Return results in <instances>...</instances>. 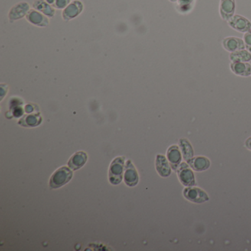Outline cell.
<instances>
[{
  "mask_svg": "<svg viewBox=\"0 0 251 251\" xmlns=\"http://www.w3.org/2000/svg\"><path fill=\"white\" fill-rule=\"evenodd\" d=\"M125 157H117L115 158L109 167V178L111 184L117 185L120 184L123 178L125 170Z\"/></svg>",
  "mask_w": 251,
  "mask_h": 251,
  "instance_id": "obj_1",
  "label": "cell"
},
{
  "mask_svg": "<svg viewBox=\"0 0 251 251\" xmlns=\"http://www.w3.org/2000/svg\"><path fill=\"white\" fill-rule=\"evenodd\" d=\"M73 177V172L68 167H62L56 170L50 180V187L51 189H58L67 184Z\"/></svg>",
  "mask_w": 251,
  "mask_h": 251,
  "instance_id": "obj_2",
  "label": "cell"
},
{
  "mask_svg": "<svg viewBox=\"0 0 251 251\" xmlns=\"http://www.w3.org/2000/svg\"><path fill=\"white\" fill-rule=\"evenodd\" d=\"M184 196L189 201L194 203H203L209 200L206 192L198 187H188L184 190Z\"/></svg>",
  "mask_w": 251,
  "mask_h": 251,
  "instance_id": "obj_3",
  "label": "cell"
},
{
  "mask_svg": "<svg viewBox=\"0 0 251 251\" xmlns=\"http://www.w3.org/2000/svg\"><path fill=\"white\" fill-rule=\"evenodd\" d=\"M177 174L181 184L185 187H193L195 184L194 174L185 163L177 167Z\"/></svg>",
  "mask_w": 251,
  "mask_h": 251,
  "instance_id": "obj_4",
  "label": "cell"
},
{
  "mask_svg": "<svg viewBox=\"0 0 251 251\" xmlns=\"http://www.w3.org/2000/svg\"><path fill=\"white\" fill-rule=\"evenodd\" d=\"M228 23L231 27L241 33H248L251 30V21L242 16L233 15Z\"/></svg>",
  "mask_w": 251,
  "mask_h": 251,
  "instance_id": "obj_5",
  "label": "cell"
},
{
  "mask_svg": "<svg viewBox=\"0 0 251 251\" xmlns=\"http://www.w3.org/2000/svg\"><path fill=\"white\" fill-rule=\"evenodd\" d=\"M236 9L235 0H220V14L223 20L229 21L234 15Z\"/></svg>",
  "mask_w": 251,
  "mask_h": 251,
  "instance_id": "obj_6",
  "label": "cell"
},
{
  "mask_svg": "<svg viewBox=\"0 0 251 251\" xmlns=\"http://www.w3.org/2000/svg\"><path fill=\"white\" fill-rule=\"evenodd\" d=\"M124 180L128 187H134L137 185L138 181V174L131 161H127L124 174Z\"/></svg>",
  "mask_w": 251,
  "mask_h": 251,
  "instance_id": "obj_7",
  "label": "cell"
},
{
  "mask_svg": "<svg viewBox=\"0 0 251 251\" xmlns=\"http://www.w3.org/2000/svg\"><path fill=\"white\" fill-rule=\"evenodd\" d=\"M83 9V4L80 1H73L71 2L63 11V18L66 20L72 19L77 17Z\"/></svg>",
  "mask_w": 251,
  "mask_h": 251,
  "instance_id": "obj_8",
  "label": "cell"
},
{
  "mask_svg": "<svg viewBox=\"0 0 251 251\" xmlns=\"http://www.w3.org/2000/svg\"><path fill=\"white\" fill-rule=\"evenodd\" d=\"M223 47L225 50L230 53L244 50L245 47V43L241 39L236 37H228L223 40Z\"/></svg>",
  "mask_w": 251,
  "mask_h": 251,
  "instance_id": "obj_9",
  "label": "cell"
},
{
  "mask_svg": "<svg viewBox=\"0 0 251 251\" xmlns=\"http://www.w3.org/2000/svg\"><path fill=\"white\" fill-rule=\"evenodd\" d=\"M167 158L173 170H176L181 161V153L178 147L173 145L167 151Z\"/></svg>",
  "mask_w": 251,
  "mask_h": 251,
  "instance_id": "obj_10",
  "label": "cell"
},
{
  "mask_svg": "<svg viewBox=\"0 0 251 251\" xmlns=\"http://www.w3.org/2000/svg\"><path fill=\"white\" fill-rule=\"evenodd\" d=\"M231 69L236 76L248 77L251 76V66L245 62H235L230 65Z\"/></svg>",
  "mask_w": 251,
  "mask_h": 251,
  "instance_id": "obj_11",
  "label": "cell"
},
{
  "mask_svg": "<svg viewBox=\"0 0 251 251\" xmlns=\"http://www.w3.org/2000/svg\"><path fill=\"white\" fill-rule=\"evenodd\" d=\"M155 165H156L157 171L161 177H167L171 174L170 164L164 155H157Z\"/></svg>",
  "mask_w": 251,
  "mask_h": 251,
  "instance_id": "obj_12",
  "label": "cell"
},
{
  "mask_svg": "<svg viewBox=\"0 0 251 251\" xmlns=\"http://www.w3.org/2000/svg\"><path fill=\"white\" fill-rule=\"evenodd\" d=\"M87 161V155L86 153L77 152L71 157L68 162V165L73 170H77L83 167Z\"/></svg>",
  "mask_w": 251,
  "mask_h": 251,
  "instance_id": "obj_13",
  "label": "cell"
},
{
  "mask_svg": "<svg viewBox=\"0 0 251 251\" xmlns=\"http://www.w3.org/2000/svg\"><path fill=\"white\" fill-rule=\"evenodd\" d=\"M29 5L27 2H21L12 8L9 13L10 19L17 20L24 17L26 14H28Z\"/></svg>",
  "mask_w": 251,
  "mask_h": 251,
  "instance_id": "obj_14",
  "label": "cell"
},
{
  "mask_svg": "<svg viewBox=\"0 0 251 251\" xmlns=\"http://www.w3.org/2000/svg\"><path fill=\"white\" fill-rule=\"evenodd\" d=\"M187 163L190 164L193 170L197 172L205 171L210 167V161L204 156L192 158Z\"/></svg>",
  "mask_w": 251,
  "mask_h": 251,
  "instance_id": "obj_15",
  "label": "cell"
},
{
  "mask_svg": "<svg viewBox=\"0 0 251 251\" xmlns=\"http://www.w3.org/2000/svg\"><path fill=\"white\" fill-rule=\"evenodd\" d=\"M27 19L32 24L39 26H46L48 24V19L38 11L32 10L27 14Z\"/></svg>",
  "mask_w": 251,
  "mask_h": 251,
  "instance_id": "obj_16",
  "label": "cell"
},
{
  "mask_svg": "<svg viewBox=\"0 0 251 251\" xmlns=\"http://www.w3.org/2000/svg\"><path fill=\"white\" fill-rule=\"evenodd\" d=\"M179 145H180L181 151H182L183 157L188 162L194 155V151H193L191 144L188 140L182 138L179 141Z\"/></svg>",
  "mask_w": 251,
  "mask_h": 251,
  "instance_id": "obj_17",
  "label": "cell"
},
{
  "mask_svg": "<svg viewBox=\"0 0 251 251\" xmlns=\"http://www.w3.org/2000/svg\"><path fill=\"white\" fill-rule=\"evenodd\" d=\"M33 7L38 11H41L45 15L50 17H54L55 10L50 6V4L44 2L43 0H38L33 4Z\"/></svg>",
  "mask_w": 251,
  "mask_h": 251,
  "instance_id": "obj_18",
  "label": "cell"
},
{
  "mask_svg": "<svg viewBox=\"0 0 251 251\" xmlns=\"http://www.w3.org/2000/svg\"><path fill=\"white\" fill-rule=\"evenodd\" d=\"M230 60L232 63L249 61L251 60V53L244 50L234 52L230 55Z\"/></svg>",
  "mask_w": 251,
  "mask_h": 251,
  "instance_id": "obj_19",
  "label": "cell"
},
{
  "mask_svg": "<svg viewBox=\"0 0 251 251\" xmlns=\"http://www.w3.org/2000/svg\"><path fill=\"white\" fill-rule=\"evenodd\" d=\"M194 2V0H177V11L181 13L191 11Z\"/></svg>",
  "mask_w": 251,
  "mask_h": 251,
  "instance_id": "obj_20",
  "label": "cell"
},
{
  "mask_svg": "<svg viewBox=\"0 0 251 251\" xmlns=\"http://www.w3.org/2000/svg\"><path fill=\"white\" fill-rule=\"evenodd\" d=\"M40 121H41V118L37 117L36 116H27L25 119V123L28 126H35L39 124Z\"/></svg>",
  "mask_w": 251,
  "mask_h": 251,
  "instance_id": "obj_21",
  "label": "cell"
},
{
  "mask_svg": "<svg viewBox=\"0 0 251 251\" xmlns=\"http://www.w3.org/2000/svg\"><path fill=\"white\" fill-rule=\"evenodd\" d=\"M69 2H70V0H56L53 5H54L55 8L63 9V8H66L68 6Z\"/></svg>",
  "mask_w": 251,
  "mask_h": 251,
  "instance_id": "obj_22",
  "label": "cell"
},
{
  "mask_svg": "<svg viewBox=\"0 0 251 251\" xmlns=\"http://www.w3.org/2000/svg\"><path fill=\"white\" fill-rule=\"evenodd\" d=\"M244 41L245 45L248 52L251 53V32H248L244 36Z\"/></svg>",
  "mask_w": 251,
  "mask_h": 251,
  "instance_id": "obj_23",
  "label": "cell"
},
{
  "mask_svg": "<svg viewBox=\"0 0 251 251\" xmlns=\"http://www.w3.org/2000/svg\"><path fill=\"white\" fill-rule=\"evenodd\" d=\"M245 147L248 148V150L251 151V137L248 138V139L245 141Z\"/></svg>",
  "mask_w": 251,
  "mask_h": 251,
  "instance_id": "obj_24",
  "label": "cell"
},
{
  "mask_svg": "<svg viewBox=\"0 0 251 251\" xmlns=\"http://www.w3.org/2000/svg\"><path fill=\"white\" fill-rule=\"evenodd\" d=\"M170 2H177V0H170Z\"/></svg>",
  "mask_w": 251,
  "mask_h": 251,
  "instance_id": "obj_25",
  "label": "cell"
}]
</instances>
